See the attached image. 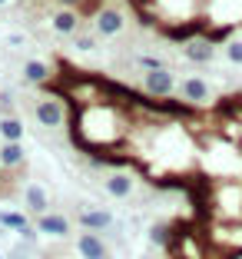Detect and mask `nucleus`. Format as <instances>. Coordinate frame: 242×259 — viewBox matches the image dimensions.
<instances>
[{
	"label": "nucleus",
	"mask_w": 242,
	"mask_h": 259,
	"mask_svg": "<svg viewBox=\"0 0 242 259\" xmlns=\"http://www.w3.org/2000/svg\"><path fill=\"white\" fill-rule=\"evenodd\" d=\"M0 226L7 229V233H17V236L27 243V249H30V252L40 249L37 226H33V220H30V216H23L20 209H0Z\"/></svg>",
	"instance_id": "nucleus-1"
},
{
	"label": "nucleus",
	"mask_w": 242,
	"mask_h": 259,
	"mask_svg": "<svg viewBox=\"0 0 242 259\" xmlns=\"http://www.w3.org/2000/svg\"><path fill=\"white\" fill-rule=\"evenodd\" d=\"M76 226L86 229V233L106 236V233H113L116 216L110 213V209H103V206H76Z\"/></svg>",
	"instance_id": "nucleus-2"
},
{
	"label": "nucleus",
	"mask_w": 242,
	"mask_h": 259,
	"mask_svg": "<svg viewBox=\"0 0 242 259\" xmlns=\"http://www.w3.org/2000/svg\"><path fill=\"white\" fill-rule=\"evenodd\" d=\"M33 226H37L40 239H67L73 233V223L67 213H57V209H46L43 216H33Z\"/></svg>",
	"instance_id": "nucleus-3"
},
{
	"label": "nucleus",
	"mask_w": 242,
	"mask_h": 259,
	"mask_svg": "<svg viewBox=\"0 0 242 259\" xmlns=\"http://www.w3.org/2000/svg\"><path fill=\"white\" fill-rule=\"evenodd\" d=\"M123 27H126V14L120 7H96L93 10V30H96V37H103V40L120 37Z\"/></svg>",
	"instance_id": "nucleus-4"
},
{
	"label": "nucleus",
	"mask_w": 242,
	"mask_h": 259,
	"mask_svg": "<svg viewBox=\"0 0 242 259\" xmlns=\"http://www.w3.org/2000/svg\"><path fill=\"white\" fill-rule=\"evenodd\" d=\"M176 73L173 70H150V73H143V93H150V97L163 100V97H173L176 93Z\"/></svg>",
	"instance_id": "nucleus-5"
},
{
	"label": "nucleus",
	"mask_w": 242,
	"mask_h": 259,
	"mask_svg": "<svg viewBox=\"0 0 242 259\" xmlns=\"http://www.w3.org/2000/svg\"><path fill=\"white\" fill-rule=\"evenodd\" d=\"M176 93H179L186 103H192V107H203V103L212 100V87H209V80H203V76H182L179 87H176Z\"/></svg>",
	"instance_id": "nucleus-6"
},
{
	"label": "nucleus",
	"mask_w": 242,
	"mask_h": 259,
	"mask_svg": "<svg viewBox=\"0 0 242 259\" xmlns=\"http://www.w3.org/2000/svg\"><path fill=\"white\" fill-rule=\"evenodd\" d=\"M76 256L80 259H110V246H106V239L100 236V233H86V229H80L76 233Z\"/></svg>",
	"instance_id": "nucleus-7"
},
{
	"label": "nucleus",
	"mask_w": 242,
	"mask_h": 259,
	"mask_svg": "<svg viewBox=\"0 0 242 259\" xmlns=\"http://www.w3.org/2000/svg\"><path fill=\"white\" fill-rule=\"evenodd\" d=\"M103 190L110 193L113 199H133V196H136V190H139V183H136V176H133V173L116 169V173H110L103 180Z\"/></svg>",
	"instance_id": "nucleus-8"
},
{
	"label": "nucleus",
	"mask_w": 242,
	"mask_h": 259,
	"mask_svg": "<svg viewBox=\"0 0 242 259\" xmlns=\"http://www.w3.org/2000/svg\"><path fill=\"white\" fill-rule=\"evenodd\" d=\"M33 116H37L40 126H50V130H57V126L67 123V110H63V103L57 97H43L37 107H33Z\"/></svg>",
	"instance_id": "nucleus-9"
},
{
	"label": "nucleus",
	"mask_w": 242,
	"mask_h": 259,
	"mask_svg": "<svg viewBox=\"0 0 242 259\" xmlns=\"http://www.w3.org/2000/svg\"><path fill=\"white\" fill-rule=\"evenodd\" d=\"M80 10H73V7H57L50 14V27H53V33H60V37H76L80 33Z\"/></svg>",
	"instance_id": "nucleus-10"
},
{
	"label": "nucleus",
	"mask_w": 242,
	"mask_h": 259,
	"mask_svg": "<svg viewBox=\"0 0 242 259\" xmlns=\"http://www.w3.org/2000/svg\"><path fill=\"white\" fill-rule=\"evenodd\" d=\"M182 57L189 63H196V67H206V63H212V57H216V44H212L209 37H192L189 44H182Z\"/></svg>",
	"instance_id": "nucleus-11"
},
{
	"label": "nucleus",
	"mask_w": 242,
	"mask_h": 259,
	"mask_svg": "<svg viewBox=\"0 0 242 259\" xmlns=\"http://www.w3.org/2000/svg\"><path fill=\"white\" fill-rule=\"evenodd\" d=\"M23 206H27V213L33 216H43L50 209V193H46L43 183H23Z\"/></svg>",
	"instance_id": "nucleus-12"
},
{
	"label": "nucleus",
	"mask_w": 242,
	"mask_h": 259,
	"mask_svg": "<svg viewBox=\"0 0 242 259\" xmlns=\"http://www.w3.org/2000/svg\"><path fill=\"white\" fill-rule=\"evenodd\" d=\"M0 166L7 173H17V169L27 166V150L23 143H0Z\"/></svg>",
	"instance_id": "nucleus-13"
},
{
	"label": "nucleus",
	"mask_w": 242,
	"mask_h": 259,
	"mask_svg": "<svg viewBox=\"0 0 242 259\" xmlns=\"http://www.w3.org/2000/svg\"><path fill=\"white\" fill-rule=\"evenodd\" d=\"M27 137V126L17 113H0V140L4 143H23Z\"/></svg>",
	"instance_id": "nucleus-14"
},
{
	"label": "nucleus",
	"mask_w": 242,
	"mask_h": 259,
	"mask_svg": "<svg viewBox=\"0 0 242 259\" xmlns=\"http://www.w3.org/2000/svg\"><path fill=\"white\" fill-rule=\"evenodd\" d=\"M50 76H53L50 63H43V60H23V80H27V83L46 87V83H50Z\"/></svg>",
	"instance_id": "nucleus-15"
},
{
	"label": "nucleus",
	"mask_w": 242,
	"mask_h": 259,
	"mask_svg": "<svg viewBox=\"0 0 242 259\" xmlns=\"http://www.w3.org/2000/svg\"><path fill=\"white\" fill-rule=\"evenodd\" d=\"M146 236H150V243L156 246V249H169V243H173V226H169L166 220H153L150 229H146Z\"/></svg>",
	"instance_id": "nucleus-16"
},
{
	"label": "nucleus",
	"mask_w": 242,
	"mask_h": 259,
	"mask_svg": "<svg viewBox=\"0 0 242 259\" xmlns=\"http://www.w3.org/2000/svg\"><path fill=\"white\" fill-rule=\"evenodd\" d=\"M136 67L143 70V73H150V70H166L169 63L163 60V57H153V54H139V57H136Z\"/></svg>",
	"instance_id": "nucleus-17"
},
{
	"label": "nucleus",
	"mask_w": 242,
	"mask_h": 259,
	"mask_svg": "<svg viewBox=\"0 0 242 259\" xmlns=\"http://www.w3.org/2000/svg\"><path fill=\"white\" fill-rule=\"evenodd\" d=\"M73 44H76V50H83V54H93V50H96V33H76Z\"/></svg>",
	"instance_id": "nucleus-18"
},
{
	"label": "nucleus",
	"mask_w": 242,
	"mask_h": 259,
	"mask_svg": "<svg viewBox=\"0 0 242 259\" xmlns=\"http://www.w3.org/2000/svg\"><path fill=\"white\" fill-rule=\"evenodd\" d=\"M226 60L232 67H242V40H229L226 44Z\"/></svg>",
	"instance_id": "nucleus-19"
},
{
	"label": "nucleus",
	"mask_w": 242,
	"mask_h": 259,
	"mask_svg": "<svg viewBox=\"0 0 242 259\" xmlns=\"http://www.w3.org/2000/svg\"><path fill=\"white\" fill-rule=\"evenodd\" d=\"M0 110H4V113H14V97L4 93V90H0Z\"/></svg>",
	"instance_id": "nucleus-20"
},
{
	"label": "nucleus",
	"mask_w": 242,
	"mask_h": 259,
	"mask_svg": "<svg viewBox=\"0 0 242 259\" xmlns=\"http://www.w3.org/2000/svg\"><path fill=\"white\" fill-rule=\"evenodd\" d=\"M60 7H73V10H80V14H86V0H57Z\"/></svg>",
	"instance_id": "nucleus-21"
},
{
	"label": "nucleus",
	"mask_w": 242,
	"mask_h": 259,
	"mask_svg": "<svg viewBox=\"0 0 242 259\" xmlns=\"http://www.w3.org/2000/svg\"><path fill=\"white\" fill-rule=\"evenodd\" d=\"M7 259H33V252L20 246V249H10V252H7Z\"/></svg>",
	"instance_id": "nucleus-22"
},
{
	"label": "nucleus",
	"mask_w": 242,
	"mask_h": 259,
	"mask_svg": "<svg viewBox=\"0 0 242 259\" xmlns=\"http://www.w3.org/2000/svg\"><path fill=\"white\" fill-rule=\"evenodd\" d=\"M7 44H10V47H23V33H10Z\"/></svg>",
	"instance_id": "nucleus-23"
},
{
	"label": "nucleus",
	"mask_w": 242,
	"mask_h": 259,
	"mask_svg": "<svg viewBox=\"0 0 242 259\" xmlns=\"http://www.w3.org/2000/svg\"><path fill=\"white\" fill-rule=\"evenodd\" d=\"M7 4H10V0H0V7H7Z\"/></svg>",
	"instance_id": "nucleus-24"
},
{
	"label": "nucleus",
	"mask_w": 242,
	"mask_h": 259,
	"mask_svg": "<svg viewBox=\"0 0 242 259\" xmlns=\"http://www.w3.org/2000/svg\"><path fill=\"white\" fill-rule=\"evenodd\" d=\"M4 173H7V169H4V166H0V180H4Z\"/></svg>",
	"instance_id": "nucleus-25"
},
{
	"label": "nucleus",
	"mask_w": 242,
	"mask_h": 259,
	"mask_svg": "<svg viewBox=\"0 0 242 259\" xmlns=\"http://www.w3.org/2000/svg\"><path fill=\"white\" fill-rule=\"evenodd\" d=\"M0 259H7V256H4V252H0Z\"/></svg>",
	"instance_id": "nucleus-26"
},
{
	"label": "nucleus",
	"mask_w": 242,
	"mask_h": 259,
	"mask_svg": "<svg viewBox=\"0 0 242 259\" xmlns=\"http://www.w3.org/2000/svg\"><path fill=\"white\" fill-rule=\"evenodd\" d=\"M53 259H60V256H53Z\"/></svg>",
	"instance_id": "nucleus-27"
}]
</instances>
